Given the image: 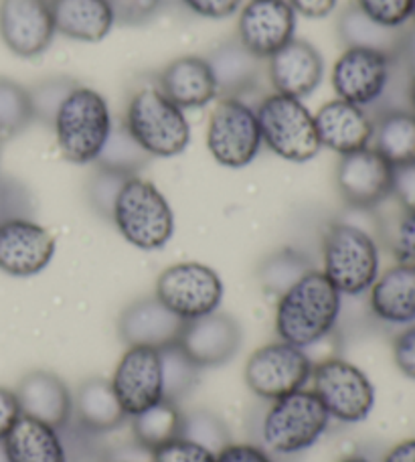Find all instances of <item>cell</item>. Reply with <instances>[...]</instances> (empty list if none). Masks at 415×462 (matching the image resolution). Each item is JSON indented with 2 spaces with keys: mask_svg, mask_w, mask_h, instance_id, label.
I'll return each mask as SVG.
<instances>
[{
  "mask_svg": "<svg viewBox=\"0 0 415 462\" xmlns=\"http://www.w3.org/2000/svg\"><path fill=\"white\" fill-rule=\"evenodd\" d=\"M343 294L320 270H310L280 296L276 333L280 341L309 349L332 333L340 317Z\"/></svg>",
  "mask_w": 415,
  "mask_h": 462,
  "instance_id": "1",
  "label": "cell"
},
{
  "mask_svg": "<svg viewBox=\"0 0 415 462\" xmlns=\"http://www.w3.org/2000/svg\"><path fill=\"white\" fill-rule=\"evenodd\" d=\"M53 128L65 161L91 164L97 161L112 134L110 106L96 89L78 86L57 110Z\"/></svg>",
  "mask_w": 415,
  "mask_h": 462,
  "instance_id": "2",
  "label": "cell"
},
{
  "mask_svg": "<svg viewBox=\"0 0 415 462\" xmlns=\"http://www.w3.org/2000/svg\"><path fill=\"white\" fill-rule=\"evenodd\" d=\"M379 245L369 231L353 224H330L322 237V274L340 294L361 296L381 274Z\"/></svg>",
  "mask_w": 415,
  "mask_h": 462,
  "instance_id": "3",
  "label": "cell"
},
{
  "mask_svg": "<svg viewBox=\"0 0 415 462\" xmlns=\"http://www.w3.org/2000/svg\"><path fill=\"white\" fill-rule=\"evenodd\" d=\"M112 221L122 237L143 252L161 250L174 234V213L166 197L151 180L136 175L124 180Z\"/></svg>",
  "mask_w": 415,
  "mask_h": 462,
  "instance_id": "4",
  "label": "cell"
},
{
  "mask_svg": "<svg viewBox=\"0 0 415 462\" xmlns=\"http://www.w3.org/2000/svg\"><path fill=\"white\" fill-rule=\"evenodd\" d=\"M124 126L148 156L172 159L190 144V124L177 104L159 88L143 89L130 97Z\"/></svg>",
  "mask_w": 415,
  "mask_h": 462,
  "instance_id": "5",
  "label": "cell"
},
{
  "mask_svg": "<svg viewBox=\"0 0 415 462\" xmlns=\"http://www.w3.org/2000/svg\"><path fill=\"white\" fill-rule=\"evenodd\" d=\"M330 422L327 408L312 390H298L273 400L265 411L262 436L276 455H298L312 448L325 436Z\"/></svg>",
  "mask_w": 415,
  "mask_h": 462,
  "instance_id": "6",
  "label": "cell"
},
{
  "mask_svg": "<svg viewBox=\"0 0 415 462\" xmlns=\"http://www.w3.org/2000/svg\"><path fill=\"white\" fill-rule=\"evenodd\" d=\"M255 114L263 144L280 159L309 162L320 152L322 144L314 114L298 97L273 92L263 97Z\"/></svg>",
  "mask_w": 415,
  "mask_h": 462,
  "instance_id": "7",
  "label": "cell"
},
{
  "mask_svg": "<svg viewBox=\"0 0 415 462\" xmlns=\"http://www.w3.org/2000/svg\"><path fill=\"white\" fill-rule=\"evenodd\" d=\"M312 392L318 395L328 416L343 424H359L375 408V385L351 361L330 357L314 365Z\"/></svg>",
  "mask_w": 415,
  "mask_h": 462,
  "instance_id": "8",
  "label": "cell"
},
{
  "mask_svg": "<svg viewBox=\"0 0 415 462\" xmlns=\"http://www.w3.org/2000/svg\"><path fill=\"white\" fill-rule=\"evenodd\" d=\"M263 144L254 108L239 97H221L207 126V151L221 167L244 169Z\"/></svg>",
  "mask_w": 415,
  "mask_h": 462,
  "instance_id": "9",
  "label": "cell"
},
{
  "mask_svg": "<svg viewBox=\"0 0 415 462\" xmlns=\"http://www.w3.org/2000/svg\"><path fill=\"white\" fill-rule=\"evenodd\" d=\"M314 363L306 349L276 341L260 346L245 363V383L257 398L280 400L304 390L312 377Z\"/></svg>",
  "mask_w": 415,
  "mask_h": 462,
  "instance_id": "10",
  "label": "cell"
},
{
  "mask_svg": "<svg viewBox=\"0 0 415 462\" xmlns=\"http://www.w3.org/2000/svg\"><path fill=\"white\" fill-rule=\"evenodd\" d=\"M154 296L179 319L193 320L219 310L223 282L205 263L180 262L159 276Z\"/></svg>",
  "mask_w": 415,
  "mask_h": 462,
  "instance_id": "11",
  "label": "cell"
},
{
  "mask_svg": "<svg viewBox=\"0 0 415 462\" xmlns=\"http://www.w3.org/2000/svg\"><path fill=\"white\" fill-rule=\"evenodd\" d=\"M397 57L364 47H346L332 68V88L338 100L373 106L385 96Z\"/></svg>",
  "mask_w": 415,
  "mask_h": 462,
  "instance_id": "12",
  "label": "cell"
},
{
  "mask_svg": "<svg viewBox=\"0 0 415 462\" xmlns=\"http://www.w3.org/2000/svg\"><path fill=\"white\" fill-rule=\"evenodd\" d=\"M124 414L134 418L164 400L161 349L128 346L110 379Z\"/></svg>",
  "mask_w": 415,
  "mask_h": 462,
  "instance_id": "13",
  "label": "cell"
},
{
  "mask_svg": "<svg viewBox=\"0 0 415 462\" xmlns=\"http://www.w3.org/2000/svg\"><path fill=\"white\" fill-rule=\"evenodd\" d=\"M55 255V237L29 217L0 219V270L14 278L41 274Z\"/></svg>",
  "mask_w": 415,
  "mask_h": 462,
  "instance_id": "14",
  "label": "cell"
},
{
  "mask_svg": "<svg viewBox=\"0 0 415 462\" xmlns=\"http://www.w3.org/2000/svg\"><path fill=\"white\" fill-rule=\"evenodd\" d=\"M337 187L351 208L373 209L392 197L393 164L371 146L345 154L337 167Z\"/></svg>",
  "mask_w": 415,
  "mask_h": 462,
  "instance_id": "15",
  "label": "cell"
},
{
  "mask_svg": "<svg viewBox=\"0 0 415 462\" xmlns=\"http://www.w3.org/2000/svg\"><path fill=\"white\" fill-rule=\"evenodd\" d=\"M296 13L288 0H249L239 14L237 41L260 60H270L294 41Z\"/></svg>",
  "mask_w": 415,
  "mask_h": 462,
  "instance_id": "16",
  "label": "cell"
},
{
  "mask_svg": "<svg viewBox=\"0 0 415 462\" xmlns=\"http://www.w3.org/2000/svg\"><path fill=\"white\" fill-rule=\"evenodd\" d=\"M55 32L49 0H0V39L14 55L45 53Z\"/></svg>",
  "mask_w": 415,
  "mask_h": 462,
  "instance_id": "17",
  "label": "cell"
},
{
  "mask_svg": "<svg viewBox=\"0 0 415 462\" xmlns=\"http://www.w3.org/2000/svg\"><path fill=\"white\" fill-rule=\"evenodd\" d=\"M239 345L242 328L234 317L223 312L187 320L179 339V346L198 369L223 365L237 353Z\"/></svg>",
  "mask_w": 415,
  "mask_h": 462,
  "instance_id": "18",
  "label": "cell"
},
{
  "mask_svg": "<svg viewBox=\"0 0 415 462\" xmlns=\"http://www.w3.org/2000/svg\"><path fill=\"white\" fill-rule=\"evenodd\" d=\"M270 84L276 94L290 97H309L322 84L325 61L318 49L309 41H290L270 57Z\"/></svg>",
  "mask_w": 415,
  "mask_h": 462,
  "instance_id": "19",
  "label": "cell"
},
{
  "mask_svg": "<svg viewBox=\"0 0 415 462\" xmlns=\"http://www.w3.org/2000/svg\"><path fill=\"white\" fill-rule=\"evenodd\" d=\"M187 320L179 319L164 304L152 296L132 302L120 317V337L128 346H164L177 345Z\"/></svg>",
  "mask_w": 415,
  "mask_h": 462,
  "instance_id": "20",
  "label": "cell"
},
{
  "mask_svg": "<svg viewBox=\"0 0 415 462\" xmlns=\"http://www.w3.org/2000/svg\"><path fill=\"white\" fill-rule=\"evenodd\" d=\"M314 124H317L320 144L340 156L371 146L373 120L355 104L337 97L314 114Z\"/></svg>",
  "mask_w": 415,
  "mask_h": 462,
  "instance_id": "21",
  "label": "cell"
},
{
  "mask_svg": "<svg viewBox=\"0 0 415 462\" xmlns=\"http://www.w3.org/2000/svg\"><path fill=\"white\" fill-rule=\"evenodd\" d=\"M159 89L180 110L205 108L217 97V84L205 57L187 55L166 65L159 76Z\"/></svg>",
  "mask_w": 415,
  "mask_h": 462,
  "instance_id": "22",
  "label": "cell"
},
{
  "mask_svg": "<svg viewBox=\"0 0 415 462\" xmlns=\"http://www.w3.org/2000/svg\"><path fill=\"white\" fill-rule=\"evenodd\" d=\"M24 416L37 418L61 430L73 416V395L61 377L49 371H32L14 390Z\"/></svg>",
  "mask_w": 415,
  "mask_h": 462,
  "instance_id": "23",
  "label": "cell"
},
{
  "mask_svg": "<svg viewBox=\"0 0 415 462\" xmlns=\"http://www.w3.org/2000/svg\"><path fill=\"white\" fill-rule=\"evenodd\" d=\"M369 307L383 323L401 327L415 323V268L395 263L379 274L369 288Z\"/></svg>",
  "mask_w": 415,
  "mask_h": 462,
  "instance_id": "24",
  "label": "cell"
},
{
  "mask_svg": "<svg viewBox=\"0 0 415 462\" xmlns=\"http://www.w3.org/2000/svg\"><path fill=\"white\" fill-rule=\"evenodd\" d=\"M55 31L61 35L97 43L110 35L115 11L110 0H49Z\"/></svg>",
  "mask_w": 415,
  "mask_h": 462,
  "instance_id": "25",
  "label": "cell"
},
{
  "mask_svg": "<svg viewBox=\"0 0 415 462\" xmlns=\"http://www.w3.org/2000/svg\"><path fill=\"white\" fill-rule=\"evenodd\" d=\"M0 444L6 462H68L60 430L24 414Z\"/></svg>",
  "mask_w": 415,
  "mask_h": 462,
  "instance_id": "26",
  "label": "cell"
},
{
  "mask_svg": "<svg viewBox=\"0 0 415 462\" xmlns=\"http://www.w3.org/2000/svg\"><path fill=\"white\" fill-rule=\"evenodd\" d=\"M213 71L217 94L223 97H239L257 86L262 60L249 53L239 41H229L205 57Z\"/></svg>",
  "mask_w": 415,
  "mask_h": 462,
  "instance_id": "27",
  "label": "cell"
},
{
  "mask_svg": "<svg viewBox=\"0 0 415 462\" xmlns=\"http://www.w3.org/2000/svg\"><path fill=\"white\" fill-rule=\"evenodd\" d=\"M73 414L78 416L79 426L89 432L114 430L126 420L112 383L106 379H88L78 387Z\"/></svg>",
  "mask_w": 415,
  "mask_h": 462,
  "instance_id": "28",
  "label": "cell"
},
{
  "mask_svg": "<svg viewBox=\"0 0 415 462\" xmlns=\"http://www.w3.org/2000/svg\"><path fill=\"white\" fill-rule=\"evenodd\" d=\"M371 144L393 167L415 161V114L405 108L381 114L373 122Z\"/></svg>",
  "mask_w": 415,
  "mask_h": 462,
  "instance_id": "29",
  "label": "cell"
},
{
  "mask_svg": "<svg viewBox=\"0 0 415 462\" xmlns=\"http://www.w3.org/2000/svg\"><path fill=\"white\" fill-rule=\"evenodd\" d=\"M338 32L346 47L375 49V51H383L392 57L401 55L405 35H408V31H403V27L392 29L371 21L356 5L346 8L345 14L340 16Z\"/></svg>",
  "mask_w": 415,
  "mask_h": 462,
  "instance_id": "30",
  "label": "cell"
},
{
  "mask_svg": "<svg viewBox=\"0 0 415 462\" xmlns=\"http://www.w3.org/2000/svg\"><path fill=\"white\" fill-rule=\"evenodd\" d=\"M182 414L177 403L162 400L156 406L144 410L132 418V432L140 447L146 450H159L174 439H180Z\"/></svg>",
  "mask_w": 415,
  "mask_h": 462,
  "instance_id": "31",
  "label": "cell"
},
{
  "mask_svg": "<svg viewBox=\"0 0 415 462\" xmlns=\"http://www.w3.org/2000/svg\"><path fill=\"white\" fill-rule=\"evenodd\" d=\"M310 270L314 268L304 254L286 247V250H280L263 260L260 270H257V278H260L265 292L281 296Z\"/></svg>",
  "mask_w": 415,
  "mask_h": 462,
  "instance_id": "32",
  "label": "cell"
},
{
  "mask_svg": "<svg viewBox=\"0 0 415 462\" xmlns=\"http://www.w3.org/2000/svg\"><path fill=\"white\" fill-rule=\"evenodd\" d=\"M148 159L151 156L136 144V140L128 134L126 126L122 124L118 128H112V134L107 138L104 151L99 152L96 164L99 169L118 172V175L134 177Z\"/></svg>",
  "mask_w": 415,
  "mask_h": 462,
  "instance_id": "33",
  "label": "cell"
},
{
  "mask_svg": "<svg viewBox=\"0 0 415 462\" xmlns=\"http://www.w3.org/2000/svg\"><path fill=\"white\" fill-rule=\"evenodd\" d=\"M161 359H162L164 400L179 403L190 390H193L198 367L195 365L193 359L180 349L179 343L161 349Z\"/></svg>",
  "mask_w": 415,
  "mask_h": 462,
  "instance_id": "34",
  "label": "cell"
},
{
  "mask_svg": "<svg viewBox=\"0 0 415 462\" xmlns=\"http://www.w3.org/2000/svg\"><path fill=\"white\" fill-rule=\"evenodd\" d=\"M35 120L29 89L0 78V136L16 134Z\"/></svg>",
  "mask_w": 415,
  "mask_h": 462,
  "instance_id": "35",
  "label": "cell"
},
{
  "mask_svg": "<svg viewBox=\"0 0 415 462\" xmlns=\"http://www.w3.org/2000/svg\"><path fill=\"white\" fill-rule=\"evenodd\" d=\"M180 436L213 450L215 455L229 444L226 424H223L221 418L211 414V411H193L190 416H182Z\"/></svg>",
  "mask_w": 415,
  "mask_h": 462,
  "instance_id": "36",
  "label": "cell"
},
{
  "mask_svg": "<svg viewBox=\"0 0 415 462\" xmlns=\"http://www.w3.org/2000/svg\"><path fill=\"white\" fill-rule=\"evenodd\" d=\"M79 84H76L73 79H45L41 84L32 86L29 89L31 102H32V112H35V118L43 120V122H55L57 110L61 108V104L65 102L73 89H76Z\"/></svg>",
  "mask_w": 415,
  "mask_h": 462,
  "instance_id": "37",
  "label": "cell"
},
{
  "mask_svg": "<svg viewBox=\"0 0 415 462\" xmlns=\"http://www.w3.org/2000/svg\"><path fill=\"white\" fill-rule=\"evenodd\" d=\"M356 6L383 27L401 29L411 19L413 0H356Z\"/></svg>",
  "mask_w": 415,
  "mask_h": 462,
  "instance_id": "38",
  "label": "cell"
},
{
  "mask_svg": "<svg viewBox=\"0 0 415 462\" xmlns=\"http://www.w3.org/2000/svg\"><path fill=\"white\" fill-rule=\"evenodd\" d=\"M126 179H128L126 175H118V172H112L106 169H99L97 175L91 179V185H89L91 203H94V208L99 213H104L106 217H112L115 197H118L124 180Z\"/></svg>",
  "mask_w": 415,
  "mask_h": 462,
  "instance_id": "39",
  "label": "cell"
},
{
  "mask_svg": "<svg viewBox=\"0 0 415 462\" xmlns=\"http://www.w3.org/2000/svg\"><path fill=\"white\" fill-rule=\"evenodd\" d=\"M152 462H215V452L180 436L154 450Z\"/></svg>",
  "mask_w": 415,
  "mask_h": 462,
  "instance_id": "40",
  "label": "cell"
},
{
  "mask_svg": "<svg viewBox=\"0 0 415 462\" xmlns=\"http://www.w3.org/2000/svg\"><path fill=\"white\" fill-rule=\"evenodd\" d=\"M392 254L397 263L415 268V211H403L392 236Z\"/></svg>",
  "mask_w": 415,
  "mask_h": 462,
  "instance_id": "41",
  "label": "cell"
},
{
  "mask_svg": "<svg viewBox=\"0 0 415 462\" xmlns=\"http://www.w3.org/2000/svg\"><path fill=\"white\" fill-rule=\"evenodd\" d=\"M392 195L403 211H415V161L393 167Z\"/></svg>",
  "mask_w": 415,
  "mask_h": 462,
  "instance_id": "42",
  "label": "cell"
},
{
  "mask_svg": "<svg viewBox=\"0 0 415 462\" xmlns=\"http://www.w3.org/2000/svg\"><path fill=\"white\" fill-rule=\"evenodd\" d=\"M393 359L397 369L405 377L415 382V323L408 325L395 337L393 341Z\"/></svg>",
  "mask_w": 415,
  "mask_h": 462,
  "instance_id": "43",
  "label": "cell"
},
{
  "mask_svg": "<svg viewBox=\"0 0 415 462\" xmlns=\"http://www.w3.org/2000/svg\"><path fill=\"white\" fill-rule=\"evenodd\" d=\"M215 462H273V458L260 447L254 444H227L223 447L217 455H215Z\"/></svg>",
  "mask_w": 415,
  "mask_h": 462,
  "instance_id": "44",
  "label": "cell"
},
{
  "mask_svg": "<svg viewBox=\"0 0 415 462\" xmlns=\"http://www.w3.org/2000/svg\"><path fill=\"white\" fill-rule=\"evenodd\" d=\"M182 3L205 19H227L237 13L242 0H182Z\"/></svg>",
  "mask_w": 415,
  "mask_h": 462,
  "instance_id": "45",
  "label": "cell"
},
{
  "mask_svg": "<svg viewBox=\"0 0 415 462\" xmlns=\"http://www.w3.org/2000/svg\"><path fill=\"white\" fill-rule=\"evenodd\" d=\"M21 416L23 410L16 393L8 390V387L0 385V442L6 439V434L13 430V426Z\"/></svg>",
  "mask_w": 415,
  "mask_h": 462,
  "instance_id": "46",
  "label": "cell"
},
{
  "mask_svg": "<svg viewBox=\"0 0 415 462\" xmlns=\"http://www.w3.org/2000/svg\"><path fill=\"white\" fill-rule=\"evenodd\" d=\"M338 0H288L294 13L306 16V19H325L337 8Z\"/></svg>",
  "mask_w": 415,
  "mask_h": 462,
  "instance_id": "47",
  "label": "cell"
},
{
  "mask_svg": "<svg viewBox=\"0 0 415 462\" xmlns=\"http://www.w3.org/2000/svg\"><path fill=\"white\" fill-rule=\"evenodd\" d=\"M383 462H415V439L397 442L383 457Z\"/></svg>",
  "mask_w": 415,
  "mask_h": 462,
  "instance_id": "48",
  "label": "cell"
},
{
  "mask_svg": "<svg viewBox=\"0 0 415 462\" xmlns=\"http://www.w3.org/2000/svg\"><path fill=\"white\" fill-rule=\"evenodd\" d=\"M400 57H405V61H408V65L415 73V29L408 31V35H405V43Z\"/></svg>",
  "mask_w": 415,
  "mask_h": 462,
  "instance_id": "49",
  "label": "cell"
},
{
  "mask_svg": "<svg viewBox=\"0 0 415 462\" xmlns=\"http://www.w3.org/2000/svg\"><path fill=\"white\" fill-rule=\"evenodd\" d=\"M408 100H410V110L415 114V73L410 79V89H408Z\"/></svg>",
  "mask_w": 415,
  "mask_h": 462,
  "instance_id": "50",
  "label": "cell"
},
{
  "mask_svg": "<svg viewBox=\"0 0 415 462\" xmlns=\"http://www.w3.org/2000/svg\"><path fill=\"white\" fill-rule=\"evenodd\" d=\"M338 462H373V460L367 458V457H361V455H353V457H346V458L338 460Z\"/></svg>",
  "mask_w": 415,
  "mask_h": 462,
  "instance_id": "51",
  "label": "cell"
},
{
  "mask_svg": "<svg viewBox=\"0 0 415 462\" xmlns=\"http://www.w3.org/2000/svg\"><path fill=\"white\" fill-rule=\"evenodd\" d=\"M411 19H413V23H415V0H413V11H411Z\"/></svg>",
  "mask_w": 415,
  "mask_h": 462,
  "instance_id": "52",
  "label": "cell"
},
{
  "mask_svg": "<svg viewBox=\"0 0 415 462\" xmlns=\"http://www.w3.org/2000/svg\"><path fill=\"white\" fill-rule=\"evenodd\" d=\"M0 144H3V136H0Z\"/></svg>",
  "mask_w": 415,
  "mask_h": 462,
  "instance_id": "53",
  "label": "cell"
}]
</instances>
